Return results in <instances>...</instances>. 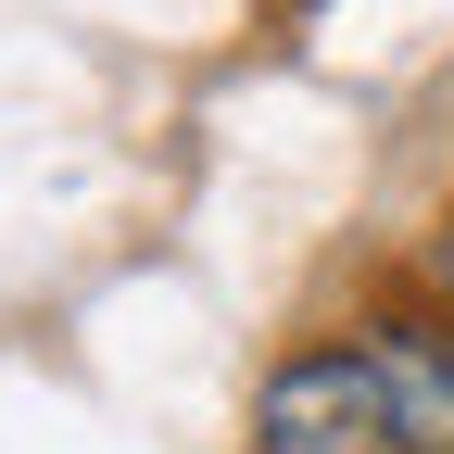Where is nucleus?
<instances>
[{
  "instance_id": "1",
  "label": "nucleus",
  "mask_w": 454,
  "mask_h": 454,
  "mask_svg": "<svg viewBox=\"0 0 454 454\" xmlns=\"http://www.w3.org/2000/svg\"><path fill=\"white\" fill-rule=\"evenodd\" d=\"M253 454H417V442L391 417L366 340H303V354H278L265 391H253Z\"/></svg>"
},
{
  "instance_id": "2",
  "label": "nucleus",
  "mask_w": 454,
  "mask_h": 454,
  "mask_svg": "<svg viewBox=\"0 0 454 454\" xmlns=\"http://www.w3.org/2000/svg\"><path fill=\"white\" fill-rule=\"evenodd\" d=\"M354 340H366V366L391 391V417H404V442L417 454H454V316L417 291V303H379Z\"/></svg>"
},
{
  "instance_id": "3",
  "label": "nucleus",
  "mask_w": 454,
  "mask_h": 454,
  "mask_svg": "<svg viewBox=\"0 0 454 454\" xmlns=\"http://www.w3.org/2000/svg\"><path fill=\"white\" fill-rule=\"evenodd\" d=\"M417 291H429V303L454 316V202L429 215V240H417Z\"/></svg>"
}]
</instances>
